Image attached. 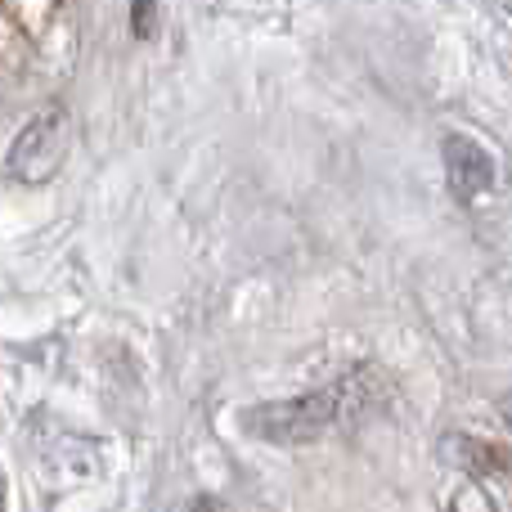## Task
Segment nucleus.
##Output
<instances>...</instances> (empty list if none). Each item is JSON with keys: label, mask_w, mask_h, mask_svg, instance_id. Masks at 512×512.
I'll return each mask as SVG.
<instances>
[{"label": "nucleus", "mask_w": 512, "mask_h": 512, "mask_svg": "<svg viewBox=\"0 0 512 512\" xmlns=\"http://www.w3.org/2000/svg\"><path fill=\"white\" fill-rule=\"evenodd\" d=\"M364 405H373V391H369V378H342L324 391H310V396H297V400H279V405H261L243 418L252 436L270 445H306L315 436H324L328 427L346 423L355 418Z\"/></svg>", "instance_id": "1"}, {"label": "nucleus", "mask_w": 512, "mask_h": 512, "mask_svg": "<svg viewBox=\"0 0 512 512\" xmlns=\"http://www.w3.org/2000/svg\"><path fill=\"white\" fill-rule=\"evenodd\" d=\"M63 149H68L63 113L59 108H45L14 140V149H9V171H14V180H23V185H41V180H50L54 171H59Z\"/></svg>", "instance_id": "2"}, {"label": "nucleus", "mask_w": 512, "mask_h": 512, "mask_svg": "<svg viewBox=\"0 0 512 512\" xmlns=\"http://www.w3.org/2000/svg\"><path fill=\"white\" fill-rule=\"evenodd\" d=\"M504 418H508V427H512V396L504 400Z\"/></svg>", "instance_id": "5"}, {"label": "nucleus", "mask_w": 512, "mask_h": 512, "mask_svg": "<svg viewBox=\"0 0 512 512\" xmlns=\"http://www.w3.org/2000/svg\"><path fill=\"white\" fill-rule=\"evenodd\" d=\"M131 9H135V18H131L135 36L153 41V36H158V5H153V0H131Z\"/></svg>", "instance_id": "4"}, {"label": "nucleus", "mask_w": 512, "mask_h": 512, "mask_svg": "<svg viewBox=\"0 0 512 512\" xmlns=\"http://www.w3.org/2000/svg\"><path fill=\"white\" fill-rule=\"evenodd\" d=\"M445 171H450V185L459 198H481L490 194V185H495V162H490V153L481 149L477 140H468V135H450L445 140Z\"/></svg>", "instance_id": "3"}]
</instances>
